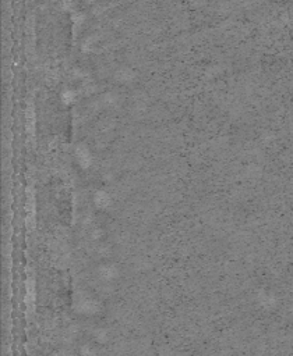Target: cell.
<instances>
[{
    "mask_svg": "<svg viewBox=\"0 0 293 356\" xmlns=\"http://www.w3.org/2000/svg\"><path fill=\"white\" fill-rule=\"evenodd\" d=\"M95 202L98 203V205H99V203H101V205H102V203H104V206H105L106 203L109 202V198H108V196H106V193H102V192H101V193H99V195H96V198H95Z\"/></svg>",
    "mask_w": 293,
    "mask_h": 356,
    "instance_id": "6da1fadb",
    "label": "cell"
}]
</instances>
